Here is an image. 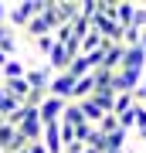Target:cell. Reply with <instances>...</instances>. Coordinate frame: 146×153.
Here are the masks:
<instances>
[{"mask_svg":"<svg viewBox=\"0 0 146 153\" xmlns=\"http://www.w3.org/2000/svg\"><path fill=\"white\" fill-rule=\"evenodd\" d=\"M44 10V0H21V4H7V21L14 27H27Z\"/></svg>","mask_w":146,"mask_h":153,"instance_id":"6da1fadb","label":"cell"},{"mask_svg":"<svg viewBox=\"0 0 146 153\" xmlns=\"http://www.w3.org/2000/svg\"><path fill=\"white\" fill-rule=\"evenodd\" d=\"M14 129L21 133L27 143H38V140H41V129H44V123L38 119V109H31V105H21V119H17Z\"/></svg>","mask_w":146,"mask_h":153,"instance_id":"7a4b0ae2","label":"cell"},{"mask_svg":"<svg viewBox=\"0 0 146 153\" xmlns=\"http://www.w3.org/2000/svg\"><path fill=\"white\" fill-rule=\"evenodd\" d=\"M65 99H54V95H44L41 99V105H38V119L48 126V123H58L61 119V112H65Z\"/></svg>","mask_w":146,"mask_h":153,"instance_id":"3957f363","label":"cell"},{"mask_svg":"<svg viewBox=\"0 0 146 153\" xmlns=\"http://www.w3.org/2000/svg\"><path fill=\"white\" fill-rule=\"evenodd\" d=\"M71 88H75V78H71L68 71H58V75H51V82H48V95L71 102Z\"/></svg>","mask_w":146,"mask_h":153,"instance_id":"277c9868","label":"cell"},{"mask_svg":"<svg viewBox=\"0 0 146 153\" xmlns=\"http://www.w3.org/2000/svg\"><path fill=\"white\" fill-rule=\"evenodd\" d=\"M122 71H136V75H143L146 71V55L143 48H122Z\"/></svg>","mask_w":146,"mask_h":153,"instance_id":"5b68a950","label":"cell"},{"mask_svg":"<svg viewBox=\"0 0 146 153\" xmlns=\"http://www.w3.org/2000/svg\"><path fill=\"white\" fill-rule=\"evenodd\" d=\"M119 65H122V44H105V48H102V65H99V68L119 71Z\"/></svg>","mask_w":146,"mask_h":153,"instance_id":"8992f818","label":"cell"},{"mask_svg":"<svg viewBox=\"0 0 146 153\" xmlns=\"http://www.w3.org/2000/svg\"><path fill=\"white\" fill-rule=\"evenodd\" d=\"M88 99H92V102L99 105V112H102V116H112V102H116V92H109V88H99V92H92Z\"/></svg>","mask_w":146,"mask_h":153,"instance_id":"52a82bcc","label":"cell"},{"mask_svg":"<svg viewBox=\"0 0 146 153\" xmlns=\"http://www.w3.org/2000/svg\"><path fill=\"white\" fill-rule=\"evenodd\" d=\"M24 71H27V65L21 58H7V65L0 68V75H4V82H14V78H24Z\"/></svg>","mask_w":146,"mask_h":153,"instance_id":"ba28073f","label":"cell"},{"mask_svg":"<svg viewBox=\"0 0 146 153\" xmlns=\"http://www.w3.org/2000/svg\"><path fill=\"white\" fill-rule=\"evenodd\" d=\"M78 109H82V116H85V123L88 126H99V119H102V112H99V105L92 102V99H82V102H75Z\"/></svg>","mask_w":146,"mask_h":153,"instance_id":"9c48e42d","label":"cell"},{"mask_svg":"<svg viewBox=\"0 0 146 153\" xmlns=\"http://www.w3.org/2000/svg\"><path fill=\"white\" fill-rule=\"evenodd\" d=\"M133 92H119V95H116V102H112V116H122V112H129L133 109Z\"/></svg>","mask_w":146,"mask_h":153,"instance_id":"30bf717a","label":"cell"},{"mask_svg":"<svg viewBox=\"0 0 146 153\" xmlns=\"http://www.w3.org/2000/svg\"><path fill=\"white\" fill-rule=\"evenodd\" d=\"M34 51H38V55H51V51H54V34L34 38Z\"/></svg>","mask_w":146,"mask_h":153,"instance_id":"8fae6325","label":"cell"},{"mask_svg":"<svg viewBox=\"0 0 146 153\" xmlns=\"http://www.w3.org/2000/svg\"><path fill=\"white\" fill-rule=\"evenodd\" d=\"M129 27L146 31V4H136V10H133V24H129Z\"/></svg>","mask_w":146,"mask_h":153,"instance_id":"7c38bea8","label":"cell"},{"mask_svg":"<svg viewBox=\"0 0 146 153\" xmlns=\"http://www.w3.org/2000/svg\"><path fill=\"white\" fill-rule=\"evenodd\" d=\"M133 116H136V133L146 129V105H133Z\"/></svg>","mask_w":146,"mask_h":153,"instance_id":"4fadbf2b","label":"cell"},{"mask_svg":"<svg viewBox=\"0 0 146 153\" xmlns=\"http://www.w3.org/2000/svg\"><path fill=\"white\" fill-rule=\"evenodd\" d=\"M24 153H48V150H44V146H41V140H38V143H27V150H24Z\"/></svg>","mask_w":146,"mask_h":153,"instance_id":"5bb4252c","label":"cell"},{"mask_svg":"<svg viewBox=\"0 0 146 153\" xmlns=\"http://www.w3.org/2000/svg\"><path fill=\"white\" fill-rule=\"evenodd\" d=\"M4 21H7V4L0 0V24H4Z\"/></svg>","mask_w":146,"mask_h":153,"instance_id":"9a60e30c","label":"cell"},{"mask_svg":"<svg viewBox=\"0 0 146 153\" xmlns=\"http://www.w3.org/2000/svg\"><path fill=\"white\" fill-rule=\"evenodd\" d=\"M139 48H143V55H146V31L139 34Z\"/></svg>","mask_w":146,"mask_h":153,"instance_id":"2e32d148","label":"cell"},{"mask_svg":"<svg viewBox=\"0 0 146 153\" xmlns=\"http://www.w3.org/2000/svg\"><path fill=\"white\" fill-rule=\"evenodd\" d=\"M7 65V55H4V51H0V68H4Z\"/></svg>","mask_w":146,"mask_h":153,"instance_id":"e0dca14e","label":"cell"},{"mask_svg":"<svg viewBox=\"0 0 146 153\" xmlns=\"http://www.w3.org/2000/svg\"><path fill=\"white\" fill-rule=\"evenodd\" d=\"M82 153H99V150H92V146H85V150H82Z\"/></svg>","mask_w":146,"mask_h":153,"instance_id":"ac0fdd59","label":"cell"}]
</instances>
